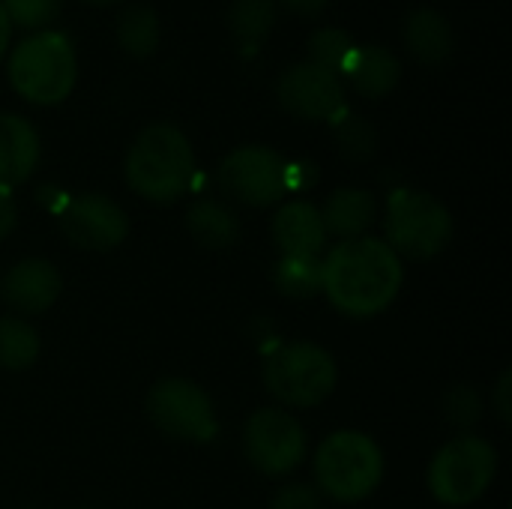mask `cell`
I'll use <instances>...</instances> for the list:
<instances>
[{"label": "cell", "instance_id": "6", "mask_svg": "<svg viewBox=\"0 0 512 509\" xmlns=\"http://www.w3.org/2000/svg\"><path fill=\"white\" fill-rule=\"evenodd\" d=\"M339 381L336 360L312 342H291L273 351L264 363V384L288 408L321 405Z\"/></svg>", "mask_w": 512, "mask_h": 509}, {"label": "cell", "instance_id": "8", "mask_svg": "<svg viewBox=\"0 0 512 509\" xmlns=\"http://www.w3.org/2000/svg\"><path fill=\"white\" fill-rule=\"evenodd\" d=\"M147 414L159 432L177 441L207 444L219 432L210 396L186 378L159 381L147 396Z\"/></svg>", "mask_w": 512, "mask_h": 509}, {"label": "cell", "instance_id": "31", "mask_svg": "<svg viewBox=\"0 0 512 509\" xmlns=\"http://www.w3.org/2000/svg\"><path fill=\"white\" fill-rule=\"evenodd\" d=\"M288 9H297L300 15H315L327 6V0H282Z\"/></svg>", "mask_w": 512, "mask_h": 509}, {"label": "cell", "instance_id": "14", "mask_svg": "<svg viewBox=\"0 0 512 509\" xmlns=\"http://www.w3.org/2000/svg\"><path fill=\"white\" fill-rule=\"evenodd\" d=\"M273 240L288 258H318L327 243L321 210L309 201L282 204L273 216Z\"/></svg>", "mask_w": 512, "mask_h": 509}, {"label": "cell", "instance_id": "21", "mask_svg": "<svg viewBox=\"0 0 512 509\" xmlns=\"http://www.w3.org/2000/svg\"><path fill=\"white\" fill-rule=\"evenodd\" d=\"M117 42L132 57H147L159 45V15L150 6H129L117 18Z\"/></svg>", "mask_w": 512, "mask_h": 509}, {"label": "cell", "instance_id": "25", "mask_svg": "<svg viewBox=\"0 0 512 509\" xmlns=\"http://www.w3.org/2000/svg\"><path fill=\"white\" fill-rule=\"evenodd\" d=\"M333 123H336V141H339V147H342L345 156H351V159H369L375 153V129H372L369 120L342 111Z\"/></svg>", "mask_w": 512, "mask_h": 509}, {"label": "cell", "instance_id": "20", "mask_svg": "<svg viewBox=\"0 0 512 509\" xmlns=\"http://www.w3.org/2000/svg\"><path fill=\"white\" fill-rule=\"evenodd\" d=\"M276 0H231L228 30L243 45H258L276 24Z\"/></svg>", "mask_w": 512, "mask_h": 509}, {"label": "cell", "instance_id": "33", "mask_svg": "<svg viewBox=\"0 0 512 509\" xmlns=\"http://www.w3.org/2000/svg\"><path fill=\"white\" fill-rule=\"evenodd\" d=\"M90 3H102L105 6V3H117V0H90Z\"/></svg>", "mask_w": 512, "mask_h": 509}, {"label": "cell", "instance_id": "27", "mask_svg": "<svg viewBox=\"0 0 512 509\" xmlns=\"http://www.w3.org/2000/svg\"><path fill=\"white\" fill-rule=\"evenodd\" d=\"M444 411H447V420L450 423H456V426H474L480 420L483 402H480V396L471 387H456L453 393H447Z\"/></svg>", "mask_w": 512, "mask_h": 509}, {"label": "cell", "instance_id": "19", "mask_svg": "<svg viewBox=\"0 0 512 509\" xmlns=\"http://www.w3.org/2000/svg\"><path fill=\"white\" fill-rule=\"evenodd\" d=\"M186 225H189V234L207 249H228L240 237V222L234 210H228L225 204L213 198L195 201L186 213Z\"/></svg>", "mask_w": 512, "mask_h": 509}, {"label": "cell", "instance_id": "10", "mask_svg": "<svg viewBox=\"0 0 512 509\" xmlns=\"http://www.w3.org/2000/svg\"><path fill=\"white\" fill-rule=\"evenodd\" d=\"M246 459L267 477L291 474L306 456V435L288 411L261 408L249 417L243 435Z\"/></svg>", "mask_w": 512, "mask_h": 509}, {"label": "cell", "instance_id": "23", "mask_svg": "<svg viewBox=\"0 0 512 509\" xmlns=\"http://www.w3.org/2000/svg\"><path fill=\"white\" fill-rule=\"evenodd\" d=\"M273 282L285 297L309 300L321 291V258H288L282 255L273 270Z\"/></svg>", "mask_w": 512, "mask_h": 509}, {"label": "cell", "instance_id": "9", "mask_svg": "<svg viewBox=\"0 0 512 509\" xmlns=\"http://www.w3.org/2000/svg\"><path fill=\"white\" fill-rule=\"evenodd\" d=\"M219 183L249 207H270L288 192V162L270 147L246 144L222 159Z\"/></svg>", "mask_w": 512, "mask_h": 509}, {"label": "cell", "instance_id": "7", "mask_svg": "<svg viewBox=\"0 0 512 509\" xmlns=\"http://www.w3.org/2000/svg\"><path fill=\"white\" fill-rule=\"evenodd\" d=\"M498 471V453L477 435H459L429 465V489L444 507H468L486 495Z\"/></svg>", "mask_w": 512, "mask_h": 509}, {"label": "cell", "instance_id": "3", "mask_svg": "<svg viewBox=\"0 0 512 509\" xmlns=\"http://www.w3.org/2000/svg\"><path fill=\"white\" fill-rule=\"evenodd\" d=\"M9 84L33 105L63 102L78 81V54L63 30H36L15 42L6 63Z\"/></svg>", "mask_w": 512, "mask_h": 509}, {"label": "cell", "instance_id": "28", "mask_svg": "<svg viewBox=\"0 0 512 509\" xmlns=\"http://www.w3.org/2000/svg\"><path fill=\"white\" fill-rule=\"evenodd\" d=\"M270 509H321V504L309 486H282Z\"/></svg>", "mask_w": 512, "mask_h": 509}, {"label": "cell", "instance_id": "22", "mask_svg": "<svg viewBox=\"0 0 512 509\" xmlns=\"http://www.w3.org/2000/svg\"><path fill=\"white\" fill-rule=\"evenodd\" d=\"M39 357V336L21 318H0V366L21 372Z\"/></svg>", "mask_w": 512, "mask_h": 509}, {"label": "cell", "instance_id": "30", "mask_svg": "<svg viewBox=\"0 0 512 509\" xmlns=\"http://www.w3.org/2000/svg\"><path fill=\"white\" fill-rule=\"evenodd\" d=\"M510 390H512V372H504L501 375V381H498V390H495V408H498V414H501V420L504 423H510Z\"/></svg>", "mask_w": 512, "mask_h": 509}, {"label": "cell", "instance_id": "24", "mask_svg": "<svg viewBox=\"0 0 512 509\" xmlns=\"http://www.w3.org/2000/svg\"><path fill=\"white\" fill-rule=\"evenodd\" d=\"M306 48H309V60L312 63H318V66H324V69H330V72H336L342 78V72H345L354 48H357V42L342 27H321V30H315L309 36Z\"/></svg>", "mask_w": 512, "mask_h": 509}, {"label": "cell", "instance_id": "13", "mask_svg": "<svg viewBox=\"0 0 512 509\" xmlns=\"http://www.w3.org/2000/svg\"><path fill=\"white\" fill-rule=\"evenodd\" d=\"M3 297L12 309L24 315H39L60 297V273L45 258L18 261L3 279Z\"/></svg>", "mask_w": 512, "mask_h": 509}, {"label": "cell", "instance_id": "1", "mask_svg": "<svg viewBox=\"0 0 512 509\" xmlns=\"http://www.w3.org/2000/svg\"><path fill=\"white\" fill-rule=\"evenodd\" d=\"M402 261L378 237L342 240L321 261V291L348 318L381 315L402 288Z\"/></svg>", "mask_w": 512, "mask_h": 509}, {"label": "cell", "instance_id": "4", "mask_svg": "<svg viewBox=\"0 0 512 509\" xmlns=\"http://www.w3.org/2000/svg\"><path fill=\"white\" fill-rule=\"evenodd\" d=\"M315 477L327 498L357 504L378 489L384 477V456L363 432H333L315 453Z\"/></svg>", "mask_w": 512, "mask_h": 509}, {"label": "cell", "instance_id": "12", "mask_svg": "<svg viewBox=\"0 0 512 509\" xmlns=\"http://www.w3.org/2000/svg\"><path fill=\"white\" fill-rule=\"evenodd\" d=\"M57 222L69 243L90 252H108L120 246L129 234V219L123 207L96 192L66 198L57 210Z\"/></svg>", "mask_w": 512, "mask_h": 509}, {"label": "cell", "instance_id": "26", "mask_svg": "<svg viewBox=\"0 0 512 509\" xmlns=\"http://www.w3.org/2000/svg\"><path fill=\"white\" fill-rule=\"evenodd\" d=\"M3 12L9 15L12 24H21V27H45L57 9H60V0H0Z\"/></svg>", "mask_w": 512, "mask_h": 509}, {"label": "cell", "instance_id": "18", "mask_svg": "<svg viewBox=\"0 0 512 509\" xmlns=\"http://www.w3.org/2000/svg\"><path fill=\"white\" fill-rule=\"evenodd\" d=\"M321 222L339 240H357L375 222V198L366 189H336L321 210Z\"/></svg>", "mask_w": 512, "mask_h": 509}, {"label": "cell", "instance_id": "32", "mask_svg": "<svg viewBox=\"0 0 512 509\" xmlns=\"http://www.w3.org/2000/svg\"><path fill=\"white\" fill-rule=\"evenodd\" d=\"M9 39H12V21H9V15H6L3 6H0V60H3V54L9 51Z\"/></svg>", "mask_w": 512, "mask_h": 509}, {"label": "cell", "instance_id": "11", "mask_svg": "<svg viewBox=\"0 0 512 509\" xmlns=\"http://www.w3.org/2000/svg\"><path fill=\"white\" fill-rule=\"evenodd\" d=\"M276 96L285 111L303 120H336L348 111L342 78L312 60L291 63L276 81Z\"/></svg>", "mask_w": 512, "mask_h": 509}, {"label": "cell", "instance_id": "29", "mask_svg": "<svg viewBox=\"0 0 512 509\" xmlns=\"http://www.w3.org/2000/svg\"><path fill=\"white\" fill-rule=\"evenodd\" d=\"M18 210H15V198L9 186H0V240L9 237V231L15 228Z\"/></svg>", "mask_w": 512, "mask_h": 509}, {"label": "cell", "instance_id": "5", "mask_svg": "<svg viewBox=\"0 0 512 509\" xmlns=\"http://www.w3.org/2000/svg\"><path fill=\"white\" fill-rule=\"evenodd\" d=\"M453 240L450 210L429 192L396 189L387 201V246L411 261L441 255Z\"/></svg>", "mask_w": 512, "mask_h": 509}, {"label": "cell", "instance_id": "17", "mask_svg": "<svg viewBox=\"0 0 512 509\" xmlns=\"http://www.w3.org/2000/svg\"><path fill=\"white\" fill-rule=\"evenodd\" d=\"M342 75L360 96L378 99V96H387L399 84L402 63L384 45H357Z\"/></svg>", "mask_w": 512, "mask_h": 509}, {"label": "cell", "instance_id": "15", "mask_svg": "<svg viewBox=\"0 0 512 509\" xmlns=\"http://www.w3.org/2000/svg\"><path fill=\"white\" fill-rule=\"evenodd\" d=\"M39 162V135L21 114L0 111V186L24 183Z\"/></svg>", "mask_w": 512, "mask_h": 509}, {"label": "cell", "instance_id": "16", "mask_svg": "<svg viewBox=\"0 0 512 509\" xmlns=\"http://www.w3.org/2000/svg\"><path fill=\"white\" fill-rule=\"evenodd\" d=\"M402 36L408 51L426 63V66H438L453 54L456 36H453V24L441 9L432 6H417L405 15L402 24Z\"/></svg>", "mask_w": 512, "mask_h": 509}, {"label": "cell", "instance_id": "2", "mask_svg": "<svg viewBox=\"0 0 512 509\" xmlns=\"http://www.w3.org/2000/svg\"><path fill=\"white\" fill-rule=\"evenodd\" d=\"M195 180V153L174 123L144 126L126 153V183L153 204H171Z\"/></svg>", "mask_w": 512, "mask_h": 509}]
</instances>
